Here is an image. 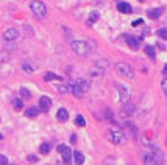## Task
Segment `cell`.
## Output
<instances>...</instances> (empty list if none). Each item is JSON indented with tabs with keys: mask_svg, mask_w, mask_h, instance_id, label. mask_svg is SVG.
Returning <instances> with one entry per match:
<instances>
[{
	"mask_svg": "<svg viewBox=\"0 0 167 165\" xmlns=\"http://www.w3.org/2000/svg\"><path fill=\"white\" fill-rule=\"evenodd\" d=\"M87 89H89V84H87V81L83 80V78H80V80H77L74 84H70V92H72L77 98H81L84 93L87 92Z\"/></svg>",
	"mask_w": 167,
	"mask_h": 165,
	"instance_id": "1",
	"label": "cell"
},
{
	"mask_svg": "<svg viewBox=\"0 0 167 165\" xmlns=\"http://www.w3.org/2000/svg\"><path fill=\"white\" fill-rule=\"evenodd\" d=\"M72 50H74V53L75 55H78V56H87L89 53H91V45H89V42L86 41H74L72 42Z\"/></svg>",
	"mask_w": 167,
	"mask_h": 165,
	"instance_id": "2",
	"label": "cell"
},
{
	"mask_svg": "<svg viewBox=\"0 0 167 165\" xmlns=\"http://www.w3.org/2000/svg\"><path fill=\"white\" fill-rule=\"evenodd\" d=\"M30 8H31V13L36 19H44L45 14H47V6L42 3L41 0H33L30 3Z\"/></svg>",
	"mask_w": 167,
	"mask_h": 165,
	"instance_id": "3",
	"label": "cell"
},
{
	"mask_svg": "<svg viewBox=\"0 0 167 165\" xmlns=\"http://www.w3.org/2000/svg\"><path fill=\"white\" fill-rule=\"evenodd\" d=\"M106 139H108L111 143H114V145H120V143L125 140V134H124L120 129H109V131L106 132Z\"/></svg>",
	"mask_w": 167,
	"mask_h": 165,
	"instance_id": "4",
	"label": "cell"
},
{
	"mask_svg": "<svg viewBox=\"0 0 167 165\" xmlns=\"http://www.w3.org/2000/svg\"><path fill=\"white\" fill-rule=\"evenodd\" d=\"M106 69H108V61L100 59V61H97V62L92 66L91 75H92V77H103L105 72H106Z\"/></svg>",
	"mask_w": 167,
	"mask_h": 165,
	"instance_id": "5",
	"label": "cell"
},
{
	"mask_svg": "<svg viewBox=\"0 0 167 165\" xmlns=\"http://www.w3.org/2000/svg\"><path fill=\"white\" fill-rule=\"evenodd\" d=\"M116 70H117V73H119L120 77H124V78H133V77H134L133 67H131L130 64H126V62H117V64H116Z\"/></svg>",
	"mask_w": 167,
	"mask_h": 165,
	"instance_id": "6",
	"label": "cell"
},
{
	"mask_svg": "<svg viewBox=\"0 0 167 165\" xmlns=\"http://www.w3.org/2000/svg\"><path fill=\"white\" fill-rule=\"evenodd\" d=\"M152 159H153V165H164V153L158 148V146H152Z\"/></svg>",
	"mask_w": 167,
	"mask_h": 165,
	"instance_id": "7",
	"label": "cell"
},
{
	"mask_svg": "<svg viewBox=\"0 0 167 165\" xmlns=\"http://www.w3.org/2000/svg\"><path fill=\"white\" fill-rule=\"evenodd\" d=\"M17 38H19V31H17L16 28H8V30H5V33H3V41L6 42V44L16 42Z\"/></svg>",
	"mask_w": 167,
	"mask_h": 165,
	"instance_id": "8",
	"label": "cell"
},
{
	"mask_svg": "<svg viewBox=\"0 0 167 165\" xmlns=\"http://www.w3.org/2000/svg\"><path fill=\"white\" fill-rule=\"evenodd\" d=\"M116 87H117V90H119V98H120V101L122 103H128V100H130V95H131V90L124 86V84H116Z\"/></svg>",
	"mask_w": 167,
	"mask_h": 165,
	"instance_id": "9",
	"label": "cell"
},
{
	"mask_svg": "<svg viewBox=\"0 0 167 165\" xmlns=\"http://www.w3.org/2000/svg\"><path fill=\"white\" fill-rule=\"evenodd\" d=\"M50 108H52V100L47 95H42L41 98H39V106H38L39 112H48Z\"/></svg>",
	"mask_w": 167,
	"mask_h": 165,
	"instance_id": "10",
	"label": "cell"
},
{
	"mask_svg": "<svg viewBox=\"0 0 167 165\" xmlns=\"http://www.w3.org/2000/svg\"><path fill=\"white\" fill-rule=\"evenodd\" d=\"M124 126H125V129L130 132V136H131L133 139H137V128L134 126V123H131V122H125Z\"/></svg>",
	"mask_w": 167,
	"mask_h": 165,
	"instance_id": "11",
	"label": "cell"
},
{
	"mask_svg": "<svg viewBox=\"0 0 167 165\" xmlns=\"http://www.w3.org/2000/svg\"><path fill=\"white\" fill-rule=\"evenodd\" d=\"M63 161H64V164L66 165H70V162H72V150L69 148V146H66L64 150H63Z\"/></svg>",
	"mask_w": 167,
	"mask_h": 165,
	"instance_id": "12",
	"label": "cell"
},
{
	"mask_svg": "<svg viewBox=\"0 0 167 165\" xmlns=\"http://www.w3.org/2000/svg\"><path fill=\"white\" fill-rule=\"evenodd\" d=\"M117 9H119L120 13H124V14H130V13H133L131 5H130V3H126V2H119V3H117Z\"/></svg>",
	"mask_w": 167,
	"mask_h": 165,
	"instance_id": "13",
	"label": "cell"
},
{
	"mask_svg": "<svg viewBox=\"0 0 167 165\" xmlns=\"http://www.w3.org/2000/svg\"><path fill=\"white\" fill-rule=\"evenodd\" d=\"M126 44H128V47L130 48H133V50H137L139 48V38H134V36H126Z\"/></svg>",
	"mask_w": 167,
	"mask_h": 165,
	"instance_id": "14",
	"label": "cell"
},
{
	"mask_svg": "<svg viewBox=\"0 0 167 165\" xmlns=\"http://www.w3.org/2000/svg\"><path fill=\"white\" fill-rule=\"evenodd\" d=\"M161 14H163V8H153V9H148V11H147V16H148L150 19H153V20L158 19Z\"/></svg>",
	"mask_w": 167,
	"mask_h": 165,
	"instance_id": "15",
	"label": "cell"
},
{
	"mask_svg": "<svg viewBox=\"0 0 167 165\" xmlns=\"http://www.w3.org/2000/svg\"><path fill=\"white\" fill-rule=\"evenodd\" d=\"M56 119H58L59 122H66V120L69 119V112H67L64 108H61V109L58 111V114H56Z\"/></svg>",
	"mask_w": 167,
	"mask_h": 165,
	"instance_id": "16",
	"label": "cell"
},
{
	"mask_svg": "<svg viewBox=\"0 0 167 165\" xmlns=\"http://www.w3.org/2000/svg\"><path fill=\"white\" fill-rule=\"evenodd\" d=\"M72 157H74V161H75V164H77V165H83V162H84L83 153L75 151V153H72Z\"/></svg>",
	"mask_w": 167,
	"mask_h": 165,
	"instance_id": "17",
	"label": "cell"
},
{
	"mask_svg": "<svg viewBox=\"0 0 167 165\" xmlns=\"http://www.w3.org/2000/svg\"><path fill=\"white\" fill-rule=\"evenodd\" d=\"M98 17H100V14H98L97 11H92V13H91V16H89V19H87V25L91 27L92 24H95V22L98 20Z\"/></svg>",
	"mask_w": 167,
	"mask_h": 165,
	"instance_id": "18",
	"label": "cell"
},
{
	"mask_svg": "<svg viewBox=\"0 0 167 165\" xmlns=\"http://www.w3.org/2000/svg\"><path fill=\"white\" fill-rule=\"evenodd\" d=\"M145 53H147V56L150 58V59H155L156 58V53H155V48H153V45H145Z\"/></svg>",
	"mask_w": 167,
	"mask_h": 165,
	"instance_id": "19",
	"label": "cell"
},
{
	"mask_svg": "<svg viewBox=\"0 0 167 165\" xmlns=\"http://www.w3.org/2000/svg\"><path fill=\"white\" fill-rule=\"evenodd\" d=\"M38 114H39V109H38V108H35V106H33V108H28V109L25 111V115H27V117H30V119L36 117Z\"/></svg>",
	"mask_w": 167,
	"mask_h": 165,
	"instance_id": "20",
	"label": "cell"
},
{
	"mask_svg": "<svg viewBox=\"0 0 167 165\" xmlns=\"http://www.w3.org/2000/svg\"><path fill=\"white\" fill-rule=\"evenodd\" d=\"M44 80L45 81H52V80H61V77H58V75H55V73H52V72H48V73H45L44 75Z\"/></svg>",
	"mask_w": 167,
	"mask_h": 165,
	"instance_id": "21",
	"label": "cell"
},
{
	"mask_svg": "<svg viewBox=\"0 0 167 165\" xmlns=\"http://www.w3.org/2000/svg\"><path fill=\"white\" fill-rule=\"evenodd\" d=\"M13 106H14L16 111H20V109L24 108V103H22L20 98H14V100H13Z\"/></svg>",
	"mask_w": 167,
	"mask_h": 165,
	"instance_id": "22",
	"label": "cell"
},
{
	"mask_svg": "<svg viewBox=\"0 0 167 165\" xmlns=\"http://www.w3.org/2000/svg\"><path fill=\"white\" fill-rule=\"evenodd\" d=\"M75 125H77V126H80V128L86 126V120H84L83 115H77V117H75Z\"/></svg>",
	"mask_w": 167,
	"mask_h": 165,
	"instance_id": "23",
	"label": "cell"
},
{
	"mask_svg": "<svg viewBox=\"0 0 167 165\" xmlns=\"http://www.w3.org/2000/svg\"><path fill=\"white\" fill-rule=\"evenodd\" d=\"M39 151H41V154H47V153L50 151V145H48V143H41Z\"/></svg>",
	"mask_w": 167,
	"mask_h": 165,
	"instance_id": "24",
	"label": "cell"
},
{
	"mask_svg": "<svg viewBox=\"0 0 167 165\" xmlns=\"http://www.w3.org/2000/svg\"><path fill=\"white\" fill-rule=\"evenodd\" d=\"M156 35L161 38V39H164V41H167V30L166 28H159L158 31H156Z\"/></svg>",
	"mask_w": 167,
	"mask_h": 165,
	"instance_id": "25",
	"label": "cell"
},
{
	"mask_svg": "<svg viewBox=\"0 0 167 165\" xmlns=\"http://www.w3.org/2000/svg\"><path fill=\"white\" fill-rule=\"evenodd\" d=\"M103 165H116V157H114V156H108V157L103 161Z\"/></svg>",
	"mask_w": 167,
	"mask_h": 165,
	"instance_id": "26",
	"label": "cell"
},
{
	"mask_svg": "<svg viewBox=\"0 0 167 165\" xmlns=\"http://www.w3.org/2000/svg\"><path fill=\"white\" fill-rule=\"evenodd\" d=\"M20 95H22L24 98H31V92H30L28 89H25V87L20 89Z\"/></svg>",
	"mask_w": 167,
	"mask_h": 165,
	"instance_id": "27",
	"label": "cell"
},
{
	"mask_svg": "<svg viewBox=\"0 0 167 165\" xmlns=\"http://www.w3.org/2000/svg\"><path fill=\"white\" fill-rule=\"evenodd\" d=\"M133 111H134V106H133V104H128L125 109H124V115H131Z\"/></svg>",
	"mask_w": 167,
	"mask_h": 165,
	"instance_id": "28",
	"label": "cell"
},
{
	"mask_svg": "<svg viewBox=\"0 0 167 165\" xmlns=\"http://www.w3.org/2000/svg\"><path fill=\"white\" fill-rule=\"evenodd\" d=\"M144 164L145 165H153V159H152V154H150V153L144 156Z\"/></svg>",
	"mask_w": 167,
	"mask_h": 165,
	"instance_id": "29",
	"label": "cell"
},
{
	"mask_svg": "<svg viewBox=\"0 0 167 165\" xmlns=\"http://www.w3.org/2000/svg\"><path fill=\"white\" fill-rule=\"evenodd\" d=\"M22 67H24V70H25V72H28V73H33V70H35V69H33L28 62H24V64H22Z\"/></svg>",
	"mask_w": 167,
	"mask_h": 165,
	"instance_id": "30",
	"label": "cell"
},
{
	"mask_svg": "<svg viewBox=\"0 0 167 165\" xmlns=\"http://www.w3.org/2000/svg\"><path fill=\"white\" fill-rule=\"evenodd\" d=\"M0 165H8V157L0 154Z\"/></svg>",
	"mask_w": 167,
	"mask_h": 165,
	"instance_id": "31",
	"label": "cell"
},
{
	"mask_svg": "<svg viewBox=\"0 0 167 165\" xmlns=\"http://www.w3.org/2000/svg\"><path fill=\"white\" fill-rule=\"evenodd\" d=\"M28 162H31V164H36V162H38V157H36L35 154H30V156H28Z\"/></svg>",
	"mask_w": 167,
	"mask_h": 165,
	"instance_id": "32",
	"label": "cell"
},
{
	"mask_svg": "<svg viewBox=\"0 0 167 165\" xmlns=\"http://www.w3.org/2000/svg\"><path fill=\"white\" fill-rule=\"evenodd\" d=\"M142 24H144L142 19H136V20L133 22V27H139V25H142Z\"/></svg>",
	"mask_w": 167,
	"mask_h": 165,
	"instance_id": "33",
	"label": "cell"
},
{
	"mask_svg": "<svg viewBox=\"0 0 167 165\" xmlns=\"http://www.w3.org/2000/svg\"><path fill=\"white\" fill-rule=\"evenodd\" d=\"M161 86H163V90H164V93H166V98H167V80L161 82Z\"/></svg>",
	"mask_w": 167,
	"mask_h": 165,
	"instance_id": "34",
	"label": "cell"
},
{
	"mask_svg": "<svg viewBox=\"0 0 167 165\" xmlns=\"http://www.w3.org/2000/svg\"><path fill=\"white\" fill-rule=\"evenodd\" d=\"M64 148H66V145H59V146H58V151H59V153H63V150H64Z\"/></svg>",
	"mask_w": 167,
	"mask_h": 165,
	"instance_id": "35",
	"label": "cell"
},
{
	"mask_svg": "<svg viewBox=\"0 0 167 165\" xmlns=\"http://www.w3.org/2000/svg\"><path fill=\"white\" fill-rule=\"evenodd\" d=\"M163 73H164V75H166V77H167V64H166V66H164V70H163Z\"/></svg>",
	"mask_w": 167,
	"mask_h": 165,
	"instance_id": "36",
	"label": "cell"
},
{
	"mask_svg": "<svg viewBox=\"0 0 167 165\" xmlns=\"http://www.w3.org/2000/svg\"><path fill=\"white\" fill-rule=\"evenodd\" d=\"M139 2H145V0H139Z\"/></svg>",
	"mask_w": 167,
	"mask_h": 165,
	"instance_id": "37",
	"label": "cell"
}]
</instances>
